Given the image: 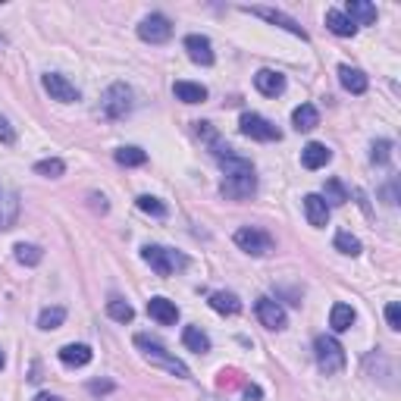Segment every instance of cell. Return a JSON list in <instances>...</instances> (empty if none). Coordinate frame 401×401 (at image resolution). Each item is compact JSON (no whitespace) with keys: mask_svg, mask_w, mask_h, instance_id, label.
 Segmentation results:
<instances>
[{"mask_svg":"<svg viewBox=\"0 0 401 401\" xmlns=\"http://www.w3.org/2000/svg\"><path fill=\"white\" fill-rule=\"evenodd\" d=\"M238 129H242V135L254 138V142H279V138H283V132H279L266 116H260V113H242Z\"/></svg>","mask_w":401,"mask_h":401,"instance_id":"5","label":"cell"},{"mask_svg":"<svg viewBox=\"0 0 401 401\" xmlns=\"http://www.w3.org/2000/svg\"><path fill=\"white\" fill-rule=\"evenodd\" d=\"M339 82L351 95H364L367 91V76L360 69H354V66H339Z\"/></svg>","mask_w":401,"mask_h":401,"instance_id":"19","label":"cell"},{"mask_svg":"<svg viewBox=\"0 0 401 401\" xmlns=\"http://www.w3.org/2000/svg\"><path fill=\"white\" fill-rule=\"evenodd\" d=\"M329 160H332V151L320 142H311L304 151H301V163H304L307 170H320V166H326Z\"/></svg>","mask_w":401,"mask_h":401,"instance_id":"18","label":"cell"},{"mask_svg":"<svg viewBox=\"0 0 401 401\" xmlns=\"http://www.w3.org/2000/svg\"><path fill=\"white\" fill-rule=\"evenodd\" d=\"M170 35H172V22L163 13H151V16H144L142 25H138V38L148 44H163V41H170Z\"/></svg>","mask_w":401,"mask_h":401,"instance_id":"8","label":"cell"},{"mask_svg":"<svg viewBox=\"0 0 401 401\" xmlns=\"http://www.w3.org/2000/svg\"><path fill=\"white\" fill-rule=\"evenodd\" d=\"M142 257L144 264H151V270L157 276H172L176 270H182L189 264V257L179 251H170V248H160V245H144L142 248Z\"/></svg>","mask_w":401,"mask_h":401,"instance_id":"3","label":"cell"},{"mask_svg":"<svg viewBox=\"0 0 401 401\" xmlns=\"http://www.w3.org/2000/svg\"><path fill=\"white\" fill-rule=\"evenodd\" d=\"M210 307L217 313H226V317H236L238 311H242V301H238L232 292H213L210 295Z\"/></svg>","mask_w":401,"mask_h":401,"instance_id":"23","label":"cell"},{"mask_svg":"<svg viewBox=\"0 0 401 401\" xmlns=\"http://www.w3.org/2000/svg\"><path fill=\"white\" fill-rule=\"evenodd\" d=\"M135 345L142 348V354L151 360V364H157V367H163V370H170V373H176V376H182V379H189L191 373H189V367L182 364V360L176 358V354H170L163 348V345L157 342V339H151V336H135Z\"/></svg>","mask_w":401,"mask_h":401,"instance_id":"2","label":"cell"},{"mask_svg":"<svg viewBox=\"0 0 401 401\" xmlns=\"http://www.w3.org/2000/svg\"><path fill=\"white\" fill-rule=\"evenodd\" d=\"M35 172H38V176L57 179V176H63V172H66V163H63V160H57V157H50V160H38V163H35Z\"/></svg>","mask_w":401,"mask_h":401,"instance_id":"31","label":"cell"},{"mask_svg":"<svg viewBox=\"0 0 401 401\" xmlns=\"http://www.w3.org/2000/svg\"><path fill=\"white\" fill-rule=\"evenodd\" d=\"M304 213H307V223L311 226H326L329 223V207L320 195H304Z\"/></svg>","mask_w":401,"mask_h":401,"instance_id":"17","label":"cell"},{"mask_svg":"<svg viewBox=\"0 0 401 401\" xmlns=\"http://www.w3.org/2000/svg\"><path fill=\"white\" fill-rule=\"evenodd\" d=\"M0 142H4V144H13V142H16V132H13V125L6 123L4 116H0Z\"/></svg>","mask_w":401,"mask_h":401,"instance_id":"37","label":"cell"},{"mask_svg":"<svg viewBox=\"0 0 401 401\" xmlns=\"http://www.w3.org/2000/svg\"><path fill=\"white\" fill-rule=\"evenodd\" d=\"M342 13L351 19L354 25H373L376 22V6L367 4V0H348Z\"/></svg>","mask_w":401,"mask_h":401,"instance_id":"15","label":"cell"},{"mask_svg":"<svg viewBox=\"0 0 401 401\" xmlns=\"http://www.w3.org/2000/svg\"><path fill=\"white\" fill-rule=\"evenodd\" d=\"M245 395H248V398H260V389H257V386H248V389H245Z\"/></svg>","mask_w":401,"mask_h":401,"instance_id":"40","label":"cell"},{"mask_svg":"<svg viewBox=\"0 0 401 401\" xmlns=\"http://www.w3.org/2000/svg\"><path fill=\"white\" fill-rule=\"evenodd\" d=\"M66 320V307H44L41 317H38V326L41 329H57V326H63Z\"/></svg>","mask_w":401,"mask_h":401,"instance_id":"28","label":"cell"},{"mask_svg":"<svg viewBox=\"0 0 401 401\" xmlns=\"http://www.w3.org/2000/svg\"><path fill=\"white\" fill-rule=\"evenodd\" d=\"M35 401H63V398H57V395H50V392H41V395H35Z\"/></svg>","mask_w":401,"mask_h":401,"instance_id":"39","label":"cell"},{"mask_svg":"<svg viewBox=\"0 0 401 401\" xmlns=\"http://www.w3.org/2000/svg\"><path fill=\"white\" fill-rule=\"evenodd\" d=\"M236 245L242 251L254 254V257H266V254L273 251V238L266 236L264 229H254V226H242V229L236 232Z\"/></svg>","mask_w":401,"mask_h":401,"instance_id":"7","label":"cell"},{"mask_svg":"<svg viewBox=\"0 0 401 401\" xmlns=\"http://www.w3.org/2000/svg\"><path fill=\"white\" fill-rule=\"evenodd\" d=\"M292 123H295V129H298V132H311V129H317V125H320V113H317V107H313V104H301V107H295V113H292Z\"/></svg>","mask_w":401,"mask_h":401,"instance_id":"21","label":"cell"},{"mask_svg":"<svg viewBox=\"0 0 401 401\" xmlns=\"http://www.w3.org/2000/svg\"><path fill=\"white\" fill-rule=\"evenodd\" d=\"M116 163L119 166H142V163H148V154H144L142 148H119L116 151Z\"/></svg>","mask_w":401,"mask_h":401,"instance_id":"30","label":"cell"},{"mask_svg":"<svg viewBox=\"0 0 401 401\" xmlns=\"http://www.w3.org/2000/svg\"><path fill=\"white\" fill-rule=\"evenodd\" d=\"M242 10H245V13H251V16L266 19V22H270V25H279V29L292 32V35H298L301 41H307V32L301 29V25H298L292 16H285L283 10H273V6H242Z\"/></svg>","mask_w":401,"mask_h":401,"instance_id":"9","label":"cell"},{"mask_svg":"<svg viewBox=\"0 0 401 401\" xmlns=\"http://www.w3.org/2000/svg\"><path fill=\"white\" fill-rule=\"evenodd\" d=\"M44 91H48L53 100H60V104H76L79 100V88L69 82V79L57 76V72H48V76H44Z\"/></svg>","mask_w":401,"mask_h":401,"instance_id":"10","label":"cell"},{"mask_svg":"<svg viewBox=\"0 0 401 401\" xmlns=\"http://www.w3.org/2000/svg\"><path fill=\"white\" fill-rule=\"evenodd\" d=\"M195 125H198V135L207 138V144H210V154L219 160V166H223V172H226L223 185H219L223 198H229V200H245V198H251L254 191H257V176H254L251 160L238 157V154L232 151L229 144L223 142V138H217V132H210V123H195Z\"/></svg>","mask_w":401,"mask_h":401,"instance_id":"1","label":"cell"},{"mask_svg":"<svg viewBox=\"0 0 401 401\" xmlns=\"http://www.w3.org/2000/svg\"><path fill=\"white\" fill-rule=\"evenodd\" d=\"M313 354L323 373H339L345 367V348L339 345V339L332 336H317L313 339Z\"/></svg>","mask_w":401,"mask_h":401,"instance_id":"4","label":"cell"},{"mask_svg":"<svg viewBox=\"0 0 401 401\" xmlns=\"http://www.w3.org/2000/svg\"><path fill=\"white\" fill-rule=\"evenodd\" d=\"M336 248L342 251V254H348V257H358V254H360V242L351 236V232H339V236H336Z\"/></svg>","mask_w":401,"mask_h":401,"instance_id":"33","label":"cell"},{"mask_svg":"<svg viewBox=\"0 0 401 401\" xmlns=\"http://www.w3.org/2000/svg\"><path fill=\"white\" fill-rule=\"evenodd\" d=\"M19 217V195L0 185V232H6Z\"/></svg>","mask_w":401,"mask_h":401,"instance_id":"13","label":"cell"},{"mask_svg":"<svg viewBox=\"0 0 401 401\" xmlns=\"http://www.w3.org/2000/svg\"><path fill=\"white\" fill-rule=\"evenodd\" d=\"M172 91H176V97L182 100V104H200V100H207V88L204 85H195V82H176Z\"/></svg>","mask_w":401,"mask_h":401,"instance_id":"25","label":"cell"},{"mask_svg":"<svg viewBox=\"0 0 401 401\" xmlns=\"http://www.w3.org/2000/svg\"><path fill=\"white\" fill-rule=\"evenodd\" d=\"M389 157H392V142H373V154H370L373 163H386Z\"/></svg>","mask_w":401,"mask_h":401,"instance_id":"35","label":"cell"},{"mask_svg":"<svg viewBox=\"0 0 401 401\" xmlns=\"http://www.w3.org/2000/svg\"><path fill=\"white\" fill-rule=\"evenodd\" d=\"M351 323H354V307L351 304H336L332 307V313H329V326L336 332H345V329H351Z\"/></svg>","mask_w":401,"mask_h":401,"instance_id":"27","label":"cell"},{"mask_svg":"<svg viewBox=\"0 0 401 401\" xmlns=\"http://www.w3.org/2000/svg\"><path fill=\"white\" fill-rule=\"evenodd\" d=\"M320 198L326 200V207H339V204H345V200H348L351 195H348V189L342 185V179H329Z\"/></svg>","mask_w":401,"mask_h":401,"instance_id":"26","label":"cell"},{"mask_svg":"<svg viewBox=\"0 0 401 401\" xmlns=\"http://www.w3.org/2000/svg\"><path fill=\"white\" fill-rule=\"evenodd\" d=\"M138 210L151 213V217H166V204L160 198H151V195H142L138 198Z\"/></svg>","mask_w":401,"mask_h":401,"instance_id":"34","label":"cell"},{"mask_svg":"<svg viewBox=\"0 0 401 401\" xmlns=\"http://www.w3.org/2000/svg\"><path fill=\"white\" fill-rule=\"evenodd\" d=\"M4 364H6V358H4V354H0V370H4Z\"/></svg>","mask_w":401,"mask_h":401,"instance_id":"41","label":"cell"},{"mask_svg":"<svg viewBox=\"0 0 401 401\" xmlns=\"http://www.w3.org/2000/svg\"><path fill=\"white\" fill-rule=\"evenodd\" d=\"M100 107H104V113L110 119H123L125 113L132 110V88H129V85H123V82L110 85L104 100H100Z\"/></svg>","mask_w":401,"mask_h":401,"instance_id":"6","label":"cell"},{"mask_svg":"<svg viewBox=\"0 0 401 401\" xmlns=\"http://www.w3.org/2000/svg\"><path fill=\"white\" fill-rule=\"evenodd\" d=\"M185 50H189V57L195 60V63H200V66H210V63H213L210 38H204V35H189V38H185Z\"/></svg>","mask_w":401,"mask_h":401,"instance_id":"16","label":"cell"},{"mask_svg":"<svg viewBox=\"0 0 401 401\" xmlns=\"http://www.w3.org/2000/svg\"><path fill=\"white\" fill-rule=\"evenodd\" d=\"M182 342H185V348L189 351H198V354L210 351V339H207V332L200 329V326H185Z\"/></svg>","mask_w":401,"mask_h":401,"instance_id":"24","label":"cell"},{"mask_svg":"<svg viewBox=\"0 0 401 401\" xmlns=\"http://www.w3.org/2000/svg\"><path fill=\"white\" fill-rule=\"evenodd\" d=\"M386 320H389V326L392 329H401V307L392 301L389 307H386Z\"/></svg>","mask_w":401,"mask_h":401,"instance_id":"36","label":"cell"},{"mask_svg":"<svg viewBox=\"0 0 401 401\" xmlns=\"http://www.w3.org/2000/svg\"><path fill=\"white\" fill-rule=\"evenodd\" d=\"M254 85H257L260 95L279 97L285 91V76H283V72H273V69H260L257 76H254Z\"/></svg>","mask_w":401,"mask_h":401,"instance_id":"12","label":"cell"},{"mask_svg":"<svg viewBox=\"0 0 401 401\" xmlns=\"http://www.w3.org/2000/svg\"><path fill=\"white\" fill-rule=\"evenodd\" d=\"M254 311H257V320L266 326V329H285V311H283V304H279V301L257 298Z\"/></svg>","mask_w":401,"mask_h":401,"instance_id":"11","label":"cell"},{"mask_svg":"<svg viewBox=\"0 0 401 401\" xmlns=\"http://www.w3.org/2000/svg\"><path fill=\"white\" fill-rule=\"evenodd\" d=\"M88 389H91V392H95V395H97V392H110L113 386H110V383H91Z\"/></svg>","mask_w":401,"mask_h":401,"instance_id":"38","label":"cell"},{"mask_svg":"<svg viewBox=\"0 0 401 401\" xmlns=\"http://www.w3.org/2000/svg\"><path fill=\"white\" fill-rule=\"evenodd\" d=\"M148 313L151 320H157L160 326H172L179 320V307L170 298H151L148 301Z\"/></svg>","mask_w":401,"mask_h":401,"instance_id":"14","label":"cell"},{"mask_svg":"<svg viewBox=\"0 0 401 401\" xmlns=\"http://www.w3.org/2000/svg\"><path fill=\"white\" fill-rule=\"evenodd\" d=\"M13 251H16V260H19V264H29V266L41 264V257H44L41 248H35V245H25V242H22V245H16Z\"/></svg>","mask_w":401,"mask_h":401,"instance_id":"32","label":"cell"},{"mask_svg":"<svg viewBox=\"0 0 401 401\" xmlns=\"http://www.w3.org/2000/svg\"><path fill=\"white\" fill-rule=\"evenodd\" d=\"M60 360L66 367H85V364H91V348L88 345H63L60 348Z\"/></svg>","mask_w":401,"mask_h":401,"instance_id":"22","label":"cell"},{"mask_svg":"<svg viewBox=\"0 0 401 401\" xmlns=\"http://www.w3.org/2000/svg\"><path fill=\"white\" fill-rule=\"evenodd\" d=\"M107 313H110L116 323H132V317H135V311H132V304H125V301L113 298L107 301Z\"/></svg>","mask_w":401,"mask_h":401,"instance_id":"29","label":"cell"},{"mask_svg":"<svg viewBox=\"0 0 401 401\" xmlns=\"http://www.w3.org/2000/svg\"><path fill=\"white\" fill-rule=\"evenodd\" d=\"M326 29H329L332 35H339V38H351L354 32H358V25H354L342 10H329L326 13Z\"/></svg>","mask_w":401,"mask_h":401,"instance_id":"20","label":"cell"}]
</instances>
